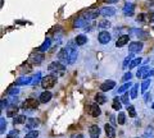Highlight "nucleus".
<instances>
[{
    "label": "nucleus",
    "mask_w": 154,
    "mask_h": 138,
    "mask_svg": "<svg viewBox=\"0 0 154 138\" xmlns=\"http://www.w3.org/2000/svg\"><path fill=\"white\" fill-rule=\"evenodd\" d=\"M75 49L72 46H68V47H64V49H62L59 53H58V60L62 61V63H67L68 64V60H69V56H71V53Z\"/></svg>",
    "instance_id": "nucleus-1"
},
{
    "label": "nucleus",
    "mask_w": 154,
    "mask_h": 138,
    "mask_svg": "<svg viewBox=\"0 0 154 138\" xmlns=\"http://www.w3.org/2000/svg\"><path fill=\"white\" fill-rule=\"evenodd\" d=\"M55 83H57V78L54 75H46V77L41 79V86L44 90H49L51 87H54Z\"/></svg>",
    "instance_id": "nucleus-2"
},
{
    "label": "nucleus",
    "mask_w": 154,
    "mask_h": 138,
    "mask_svg": "<svg viewBox=\"0 0 154 138\" xmlns=\"http://www.w3.org/2000/svg\"><path fill=\"white\" fill-rule=\"evenodd\" d=\"M44 53H41V51H35V53H32L30 55V61L33 64V65H40L42 61H44Z\"/></svg>",
    "instance_id": "nucleus-3"
},
{
    "label": "nucleus",
    "mask_w": 154,
    "mask_h": 138,
    "mask_svg": "<svg viewBox=\"0 0 154 138\" xmlns=\"http://www.w3.org/2000/svg\"><path fill=\"white\" fill-rule=\"evenodd\" d=\"M38 105H40V100L28 98L22 104V109H25V110H33V109H37Z\"/></svg>",
    "instance_id": "nucleus-4"
},
{
    "label": "nucleus",
    "mask_w": 154,
    "mask_h": 138,
    "mask_svg": "<svg viewBox=\"0 0 154 138\" xmlns=\"http://www.w3.org/2000/svg\"><path fill=\"white\" fill-rule=\"evenodd\" d=\"M48 69L51 70V72H63V70H66V65L62 63V61H51V63L48 65Z\"/></svg>",
    "instance_id": "nucleus-5"
},
{
    "label": "nucleus",
    "mask_w": 154,
    "mask_h": 138,
    "mask_svg": "<svg viewBox=\"0 0 154 138\" xmlns=\"http://www.w3.org/2000/svg\"><path fill=\"white\" fill-rule=\"evenodd\" d=\"M88 113L90 114L91 116H94V118H98L100 114H102V110H100V107H99V104H90V105L88 106Z\"/></svg>",
    "instance_id": "nucleus-6"
},
{
    "label": "nucleus",
    "mask_w": 154,
    "mask_h": 138,
    "mask_svg": "<svg viewBox=\"0 0 154 138\" xmlns=\"http://www.w3.org/2000/svg\"><path fill=\"white\" fill-rule=\"evenodd\" d=\"M98 40H99L100 44L105 45V44H108V42L112 40V36H110V33L108 31H102L98 35Z\"/></svg>",
    "instance_id": "nucleus-7"
},
{
    "label": "nucleus",
    "mask_w": 154,
    "mask_h": 138,
    "mask_svg": "<svg viewBox=\"0 0 154 138\" xmlns=\"http://www.w3.org/2000/svg\"><path fill=\"white\" fill-rule=\"evenodd\" d=\"M128 50L130 53H140V51L143 50V42L141 41H134L131 42V44L128 45Z\"/></svg>",
    "instance_id": "nucleus-8"
},
{
    "label": "nucleus",
    "mask_w": 154,
    "mask_h": 138,
    "mask_svg": "<svg viewBox=\"0 0 154 138\" xmlns=\"http://www.w3.org/2000/svg\"><path fill=\"white\" fill-rule=\"evenodd\" d=\"M114 87H116V82L112 79H108V81H105V82H103L102 84H100L102 92H108V91H110V90H113Z\"/></svg>",
    "instance_id": "nucleus-9"
},
{
    "label": "nucleus",
    "mask_w": 154,
    "mask_h": 138,
    "mask_svg": "<svg viewBox=\"0 0 154 138\" xmlns=\"http://www.w3.org/2000/svg\"><path fill=\"white\" fill-rule=\"evenodd\" d=\"M40 125V120L36 118H31V119H27V125H26V129L30 132V131H33L36 129V128Z\"/></svg>",
    "instance_id": "nucleus-10"
},
{
    "label": "nucleus",
    "mask_w": 154,
    "mask_h": 138,
    "mask_svg": "<svg viewBox=\"0 0 154 138\" xmlns=\"http://www.w3.org/2000/svg\"><path fill=\"white\" fill-rule=\"evenodd\" d=\"M89 23V19H86L85 17H79V18H76L75 22H73V27L75 28H85V26Z\"/></svg>",
    "instance_id": "nucleus-11"
},
{
    "label": "nucleus",
    "mask_w": 154,
    "mask_h": 138,
    "mask_svg": "<svg viewBox=\"0 0 154 138\" xmlns=\"http://www.w3.org/2000/svg\"><path fill=\"white\" fill-rule=\"evenodd\" d=\"M134 12H135V5L132 3H126L123 7V14L127 17H131L134 16Z\"/></svg>",
    "instance_id": "nucleus-12"
},
{
    "label": "nucleus",
    "mask_w": 154,
    "mask_h": 138,
    "mask_svg": "<svg viewBox=\"0 0 154 138\" xmlns=\"http://www.w3.org/2000/svg\"><path fill=\"white\" fill-rule=\"evenodd\" d=\"M130 39H131L130 35H122V36H119L118 40L116 41V46H117V47H123L130 41Z\"/></svg>",
    "instance_id": "nucleus-13"
},
{
    "label": "nucleus",
    "mask_w": 154,
    "mask_h": 138,
    "mask_svg": "<svg viewBox=\"0 0 154 138\" xmlns=\"http://www.w3.org/2000/svg\"><path fill=\"white\" fill-rule=\"evenodd\" d=\"M89 134H90L91 138H99V136H100V128L96 125V124L90 125V128H89Z\"/></svg>",
    "instance_id": "nucleus-14"
},
{
    "label": "nucleus",
    "mask_w": 154,
    "mask_h": 138,
    "mask_svg": "<svg viewBox=\"0 0 154 138\" xmlns=\"http://www.w3.org/2000/svg\"><path fill=\"white\" fill-rule=\"evenodd\" d=\"M17 114H18V106H17V104H12V105L8 107V110H7V116L8 118H16Z\"/></svg>",
    "instance_id": "nucleus-15"
},
{
    "label": "nucleus",
    "mask_w": 154,
    "mask_h": 138,
    "mask_svg": "<svg viewBox=\"0 0 154 138\" xmlns=\"http://www.w3.org/2000/svg\"><path fill=\"white\" fill-rule=\"evenodd\" d=\"M99 14H100L99 9H91V10H89L88 13H86L85 18L86 19H89V21H93V19H95V18H98Z\"/></svg>",
    "instance_id": "nucleus-16"
},
{
    "label": "nucleus",
    "mask_w": 154,
    "mask_h": 138,
    "mask_svg": "<svg viewBox=\"0 0 154 138\" xmlns=\"http://www.w3.org/2000/svg\"><path fill=\"white\" fill-rule=\"evenodd\" d=\"M100 14H102L103 17H112L116 14V9L112 8V7H107V8H103L102 10H100Z\"/></svg>",
    "instance_id": "nucleus-17"
},
{
    "label": "nucleus",
    "mask_w": 154,
    "mask_h": 138,
    "mask_svg": "<svg viewBox=\"0 0 154 138\" xmlns=\"http://www.w3.org/2000/svg\"><path fill=\"white\" fill-rule=\"evenodd\" d=\"M51 92L50 91H44L41 95H40V97H38V100H40V102L42 104H46V102H49L50 100H51Z\"/></svg>",
    "instance_id": "nucleus-18"
},
{
    "label": "nucleus",
    "mask_w": 154,
    "mask_h": 138,
    "mask_svg": "<svg viewBox=\"0 0 154 138\" xmlns=\"http://www.w3.org/2000/svg\"><path fill=\"white\" fill-rule=\"evenodd\" d=\"M132 35H135L137 37V39H141V40H146V33H144L141 30H130V36H132Z\"/></svg>",
    "instance_id": "nucleus-19"
},
{
    "label": "nucleus",
    "mask_w": 154,
    "mask_h": 138,
    "mask_svg": "<svg viewBox=\"0 0 154 138\" xmlns=\"http://www.w3.org/2000/svg\"><path fill=\"white\" fill-rule=\"evenodd\" d=\"M104 131H105V134H107L108 138H114L116 137V129L110 124H105Z\"/></svg>",
    "instance_id": "nucleus-20"
},
{
    "label": "nucleus",
    "mask_w": 154,
    "mask_h": 138,
    "mask_svg": "<svg viewBox=\"0 0 154 138\" xmlns=\"http://www.w3.org/2000/svg\"><path fill=\"white\" fill-rule=\"evenodd\" d=\"M149 69H150V68H149V66H146V65L141 66V68L137 70L136 77H137V78H140V79H141V78H146V74L149 73Z\"/></svg>",
    "instance_id": "nucleus-21"
},
{
    "label": "nucleus",
    "mask_w": 154,
    "mask_h": 138,
    "mask_svg": "<svg viewBox=\"0 0 154 138\" xmlns=\"http://www.w3.org/2000/svg\"><path fill=\"white\" fill-rule=\"evenodd\" d=\"M32 83V78L30 77H21L16 81V86H26V84H31Z\"/></svg>",
    "instance_id": "nucleus-22"
},
{
    "label": "nucleus",
    "mask_w": 154,
    "mask_h": 138,
    "mask_svg": "<svg viewBox=\"0 0 154 138\" xmlns=\"http://www.w3.org/2000/svg\"><path fill=\"white\" fill-rule=\"evenodd\" d=\"M75 42H76V45H79V46L85 45L86 42H88V37H86L85 35H77L75 37Z\"/></svg>",
    "instance_id": "nucleus-23"
},
{
    "label": "nucleus",
    "mask_w": 154,
    "mask_h": 138,
    "mask_svg": "<svg viewBox=\"0 0 154 138\" xmlns=\"http://www.w3.org/2000/svg\"><path fill=\"white\" fill-rule=\"evenodd\" d=\"M95 102H96V104H99V105H103V104L107 102V97L104 96V93L98 92V93L95 95Z\"/></svg>",
    "instance_id": "nucleus-24"
},
{
    "label": "nucleus",
    "mask_w": 154,
    "mask_h": 138,
    "mask_svg": "<svg viewBox=\"0 0 154 138\" xmlns=\"http://www.w3.org/2000/svg\"><path fill=\"white\" fill-rule=\"evenodd\" d=\"M50 45H51V40L50 39H46L40 46H38V51H41V53H45V51L50 47Z\"/></svg>",
    "instance_id": "nucleus-25"
},
{
    "label": "nucleus",
    "mask_w": 154,
    "mask_h": 138,
    "mask_svg": "<svg viewBox=\"0 0 154 138\" xmlns=\"http://www.w3.org/2000/svg\"><path fill=\"white\" fill-rule=\"evenodd\" d=\"M132 86H134V84H131V82H126L123 86H121V87L117 90V92H118V93H126L127 90H131Z\"/></svg>",
    "instance_id": "nucleus-26"
},
{
    "label": "nucleus",
    "mask_w": 154,
    "mask_h": 138,
    "mask_svg": "<svg viewBox=\"0 0 154 138\" xmlns=\"http://www.w3.org/2000/svg\"><path fill=\"white\" fill-rule=\"evenodd\" d=\"M150 83H152V79L150 78H145V79H144V82L141 83V93H146Z\"/></svg>",
    "instance_id": "nucleus-27"
},
{
    "label": "nucleus",
    "mask_w": 154,
    "mask_h": 138,
    "mask_svg": "<svg viewBox=\"0 0 154 138\" xmlns=\"http://www.w3.org/2000/svg\"><path fill=\"white\" fill-rule=\"evenodd\" d=\"M134 58H135L134 53H131L130 55H127L126 58H125V60H123V69H127V66H130V64H131V61L134 60Z\"/></svg>",
    "instance_id": "nucleus-28"
},
{
    "label": "nucleus",
    "mask_w": 154,
    "mask_h": 138,
    "mask_svg": "<svg viewBox=\"0 0 154 138\" xmlns=\"http://www.w3.org/2000/svg\"><path fill=\"white\" fill-rule=\"evenodd\" d=\"M121 106H122V101H121V98L116 96L113 98V104H112V107L114 109V110H121Z\"/></svg>",
    "instance_id": "nucleus-29"
},
{
    "label": "nucleus",
    "mask_w": 154,
    "mask_h": 138,
    "mask_svg": "<svg viewBox=\"0 0 154 138\" xmlns=\"http://www.w3.org/2000/svg\"><path fill=\"white\" fill-rule=\"evenodd\" d=\"M27 122V119L25 115H17L16 118H14V120H13V124L14 125H17V124H23V123H26Z\"/></svg>",
    "instance_id": "nucleus-30"
},
{
    "label": "nucleus",
    "mask_w": 154,
    "mask_h": 138,
    "mask_svg": "<svg viewBox=\"0 0 154 138\" xmlns=\"http://www.w3.org/2000/svg\"><path fill=\"white\" fill-rule=\"evenodd\" d=\"M143 138H154V127H148L145 133H144Z\"/></svg>",
    "instance_id": "nucleus-31"
},
{
    "label": "nucleus",
    "mask_w": 154,
    "mask_h": 138,
    "mask_svg": "<svg viewBox=\"0 0 154 138\" xmlns=\"http://www.w3.org/2000/svg\"><path fill=\"white\" fill-rule=\"evenodd\" d=\"M99 28H102V30L104 31H107L108 28H110V22L107 21V19H102L99 22Z\"/></svg>",
    "instance_id": "nucleus-32"
},
{
    "label": "nucleus",
    "mask_w": 154,
    "mask_h": 138,
    "mask_svg": "<svg viewBox=\"0 0 154 138\" xmlns=\"http://www.w3.org/2000/svg\"><path fill=\"white\" fill-rule=\"evenodd\" d=\"M117 123H118V124H121V125H123L125 123H126V115H125V113H123V111H119V113H118Z\"/></svg>",
    "instance_id": "nucleus-33"
},
{
    "label": "nucleus",
    "mask_w": 154,
    "mask_h": 138,
    "mask_svg": "<svg viewBox=\"0 0 154 138\" xmlns=\"http://www.w3.org/2000/svg\"><path fill=\"white\" fill-rule=\"evenodd\" d=\"M137 92H139V84H134L131 87V91H130V96H131V98H136Z\"/></svg>",
    "instance_id": "nucleus-34"
},
{
    "label": "nucleus",
    "mask_w": 154,
    "mask_h": 138,
    "mask_svg": "<svg viewBox=\"0 0 154 138\" xmlns=\"http://www.w3.org/2000/svg\"><path fill=\"white\" fill-rule=\"evenodd\" d=\"M5 129H7V120H5V118H0V133L4 134V133H5Z\"/></svg>",
    "instance_id": "nucleus-35"
},
{
    "label": "nucleus",
    "mask_w": 154,
    "mask_h": 138,
    "mask_svg": "<svg viewBox=\"0 0 154 138\" xmlns=\"http://www.w3.org/2000/svg\"><path fill=\"white\" fill-rule=\"evenodd\" d=\"M42 78H41V73L40 72H37L35 75H33V78H32V86H37L38 84V82H40V81H41Z\"/></svg>",
    "instance_id": "nucleus-36"
},
{
    "label": "nucleus",
    "mask_w": 154,
    "mask_h": 138,
    "mask_svg": "<svg viewBox=\"0 0 154 138\" xmlns=\"http://www.w3.org/2000/svg\"><path fill=\"white\" fill-rule=\"evenodd\" d=\"M140 64H141V58H135V59L131 61V64H130L128 69H134L135 66H137V65H140Z\"/></svg>",
    "instance_id": "nucleus-37"
},
{
    "label": "nucleus",
    "mask_w": 154,
    "mask_h": 138,
    "mask_svg": "<svg viewBox=\"0 0 154 138\" xmlns=\"http://www.w3.org/2000/svg\"><path fill=\"white\" fill-rule=\"evenodd\" d=\"M77 55H79V53H77V50L75 49L71 53V56H69V60H68V64H73L76 59H77Z\"/></svg>",
    "instance_id": "nucleus-38"
},
{
    "label": "nucleus",
    "mask_w": 154,
    "mask_h": 138,
    "mask_svg": "<svg viewBox=\"0 0 154 138\" xmlns=\"http://www.w3.org/2000/svg\"><path fill=\"white\" fill-rule=\"evenodd\" d=\"M37 136H38V131L33 129V131L27 132V133H26V136H25V138H37Z\"/></svg>",
    "instance_id": "nucleus-39"
},
{
    "label": "nucleus",
    "mask_w": 154,
    "mask_h": 138,
    "mask_svg": "<svg viewBox=\"0 0 154 138\" xmlns=\"http://www.w3.org/2000/svg\"><path fill=\"white\" fill-rule=\"evenodd\" d=\"M127 110H128V115L131 118L136 116V111H135V107L132 105H127Z\"/></svg>",
    "instance_id": "nucleus-40"
},
{
    "label": "nucleus",
    "mask_w": 154,
    "mask_h": 138,
    "mask_svg": "<svg viewBox=\"0 0 154 138\" xmlns=\"http://www.w3.org/2000/svg\"><path fill=\"white\" fill-rule=\"evenodd\" d=\"M132 78V74H131V72H127V73H125L123 74V77H122V82H130V79Z\"/></svg>",
    "instance_id": "nucleus-41"
},
{
    "label": "nucleus",
    "mask_w": 154,
    "mask_h": 138,
    "mask_svg": "<svg viewBox=\"0 0 154 138\" xmlns=\"http://www.w3.org/2000/svg\"><path fill=\"white\" fill-rule=\"evenodd\" d=\"M131 97V96H128V93L126 92V93H123L122 95V97H121V101H122V104H125V105H128V98Z\"/></svg>",
    "instance_id": "nucleus-42"
},
{
    "label": "nucleus",
    "mask_w": 154,
    "mask_h": 138,
    "mask_svg": "<svg viewBox=\"0 0 154 138\" xmlns=\"http://www.w3.org/2000/svg\"><path fill=\"white\" fill-rule=\"evenodd\" d=\"M8 93L11 95V96H17V95L19 93V90L16 87V88H9L8 90Z\"/></svg>",
    "instance_id": "nucleus-43"
},
{
    "label": "nucleus",
    "mask_w": 154,
    "mask_h": 138,
    "mask_svg": "<svg viewBox=\"0 0 154 138\" xmlns=\"http://www.w3.org/2000/svg\"><path fill=\"white\" fill-rule=\"evenodd\" d=\"M146 22H149V23L154 22V12H149L146 14Z\"/></svg>",
    "instance_id": "nucleus-44"
},
{
    "label": "nucleus",
    "mask_w": 154,
    "mask_h": 138,
    "mask_svg": "<svg viewBox=\"0 0 154 138\" xmlns=\"http://www.w3.org/2000/svg\"><path fill=\"white\" fill-rule=\"evenodd\" d=\"M18 133H19V131L14 129V131H12V132L7 136V138H18Z\"/></svg>",
    "instance_id": "nucleus-45"
},
{
    "label": "nucleus",
    "mask_w": 154,
    "mask_h": 138,
    "mask_svg": "<svg viewBox=\"0 0 154 138\" xmlns=\"http://www.w3.org/2000/svg\"><path fill=\"white\" fill-rule=\"evenodd\" d=\"M31 68H32V66H31L30 64H28V63H25V64L22 65V70H23V72H26V73L31 72Z\"/></svg>",
    "instance_id": "nucleus-46"
},
{
    "label": "nucleus",
    "mask_w": 154,
    "mask_h": 138,
    "mask_svg": "<svg viewBox=\"0 0 154 138\" xmlns=\"http://www.w3.org/2000/svg\"><path fill=\"white\" fill-rule=\"evenodd\" d=\"M145 17H146V14H139V16H137V18H136V21L137 22H145L146 19H145Z\"/></svg>",
    "instance_id": "nucleus-47"
},
{
    "label": "nucleus",
    "mask_w": 154,
    "mask_h": 138,
    "mask_svg": "<svg viewBox=\"0 0 154 138\" xmlns=\"http://www.w3.org/2000/svg\"><path fill=\"white\" fill-rule=\"evenodd\" d=\"M152 100V96H150V93H144V102L148 104L149 101Z\"/></svg>",
    "instance_id": "nucleus-48"
},
{
    "label": "nucleus",
    "mask_w": 154,
    "mask_h": 138,
    "mask_svg": "<svg viewBox=\"0 0 154 138\" xmlns=\"http://www.w3.org/2000/svg\"><path fill=\"white\" fill-rule=\"evenodd\" d=\"M109 119H110V123H112V124H116V123H117V120H116L114 115H109Z\"/></svg>",
    "instance_id": "nucleus-49"
},
{
    "label": "nucleus",
    "mask_w": 154,
    "mask_h": 138,
    "mask_svg": "<svg viewBox=\"0 0 154 138\" xmlns=\"http://www.w3.org/2000/svg\"><path fill=\"white\" fill-rule=\"evenodd\" d=\"M8 105V101L7 100H2V110H4V106Z\"/></svg>",
    "instance_id": "nucleus-50"
},
{
    "label": "nucleus",
    "mask_w": 154,
    "mask_h": 138,
    "mask_svg": "<svg viewBox=\"0 0 154 138\" xmlns=\"http://www.w3.org/2000/svg\"><path fill=\"white\" fill-rule=\"evenodd\" d=\"M153 74H154V69H150V70H149V73L146 74V78H150Z\"/></svg>",
    "instance_id": "nucleus-51"
},
{
    "label": "nucleus",
    "mask_w": 154,
    "mask_h": 138,
    "mask_svg": "<svg viewBox=\"0 0 154 138\" xmlns=\"http://www.w3.org/2000/svg\"><path fill=\"white\" fill-rule=\"evenodd\" d=\"M71 138H84V136H82V134H80V133H77V134H73Z\"/></svg>",
    "instance_id": "nucleus-52"
},
{
    "label": "nucleus",
    "mask_w": 154,
    "mask_h": 138,
    "mask_svg": "<svg viewBox=\"0 0 154 138\" xmlns=\"http://www.w3.org/2000/svg\"><path fill=\"white\" fill-rule=\"evenodd\" d=\"M105 3H117V1H119V0H104Z\"/></svg>",
    "instance_id": "nucleus-53"
},
{
    "label": "nucleus",
    "mask_w": 154,
    "mask_h": 138,
    "mask_svg": "<svg viewBox=\"0 0 154 138\" xmlns=\"http://www.w3.org/2000/svg\"><path fill=\"white\" fill-rule=\"evenodd\" d=\"M153 110H154V104H153Z\"/></svg>",
    "instance_id": "nucleus-54"
},
{
    "label": "nucleus",
    "mask_w": 154,
    "mask_h": 138,
    "mask_svg": "<svg viewBox=\"0 0 154 138\" xmlns=\"http://www.w3.org/2000/svg\"><path fill=\"white\" fill-rule=\"evenodd\" d=\"M135 138H139V137H135Z\"/></svg>",
    "instance_id": "nucleus-55"
},
{
    "label": "nucleus",
    "mask_w": 154,
    "mask_h": 138,
    "mask_svg": "<svg viewBox=\"0 0 154 138\" xmlns=\"http://www.w3.org/2000/svg\"><path fill=\"white\" fill-rule=\"evenodd\" d=\"M153 30H154V27H153Z\"/></svg>",
    "instance_id": "nucleus-56"
}]
</instances>
